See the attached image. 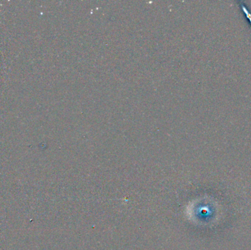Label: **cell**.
<instances>
[{"instance_id": "cell-1", "label": "cell", "mask_w": 251, "mask_h": 250, "mask_svg": "<svg viewBox=\"0 0 251 250\" xmlns=\"http://www.w3.org/2000/svg\"><path fill=\"white\" fill-rule=\"evenodd\" d=\"M242 10H243V12L244 13V14H245L246 16H247V19H248L249 20H250V23H251V14L250 13H249V11L247 10V8L244 7V5H242Z\"/></svg>"}]
</instances>
